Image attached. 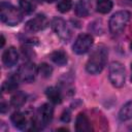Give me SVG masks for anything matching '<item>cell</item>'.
Segmentation results:
<instances>
[{"label": "cell", "instance_id": "16", "mask_svg": "<svg viewBox=\"0 0 132 132\" xmlns=\"http://www.w3.org/2000/svg\"><path fill=\"white\" fill-rule=\"evenodd\" d=\"M119 119L122 122L132 119V101H128L122 106L119 111Z\"/></svg>", "mask_w": 132, "mask_h": 132}, {"label": "cell", "instance_id": "27", "mask_svg": "<svg viewBox=\"0 0 132 132\" xmlns=\"http://www.w3.org/2000/svg\"><path fill=\"white\" fill-rule=\"evenodd\" d=\"M34 1H36V2H38V3H41L43 0H34Z\"/></svg>", "mask_w": 132, "mask_h": 132}, {"label": "cell", "instance_id": "3", "mask_svg": "<svg viewBox=\"0 0 132 132\" xmlns=\"http://www.w3.org/2000/svg\"><path fill=\"white\" fill-rule=\"evenodd\" d=\"M0 19L9 26H15L23 20V11L8 2H1L0 4Z\"/></svg>", "mask_w": 132, "mask_h": 132}, {"label": "cell", "instance_id": "18", "mask_svg": "<svg viewBox=\"0 0 132 132\" xmlns=\"http://www.w3.org/2000/svg\"><path fill=\"white\" fill-rule=\"evenodd\" d=\"M74 11L75 14L79 18H86L89 15V9H88V5L87 2L85 0H78L75 4L74 7Z\"/></svg>", "mask_w": 132, "mask_h": 132}, {"label": "cell", "instance_id": "28", "mask_svg": "<svg viewBox=\"0 0 132 132\" xmlns=\"http://www.w3.org/2000/svg\"><path fill=\"white\" fill-rule=\"evenodd\" d=\"M128 2H129L130 5H132V0H128Z\"/></svg>", "mask_w": 132, "mask_h": 132}, {"label": "cell", "instance_id": "22", "mask_svg": "<svg viewBox=\"0 0 132 132\" xmlns=\"http://www.w3.org/2000/svg\"><path fill=\"white\" fill-rule=\"evenodd\" d=\"M38 72L41 74L42 77H50L52 75V72H53V68L46 64V63H41L38 67Z\"/></svg>", "mask_w": 132, "mask_h": 132}, {"label": "cell", "instance_id": "4", "mask_svg": "<svg viewBox=\"0 0 132 132\" xmlns=\"http://www.w3.org/2000/svg\"><path fill=\"white\" fill-rule=\"evenodd\" d=\"M129 20H130V12L127 10H121V11L113 13L108 24L110 33L113 35L120 34L126 27Z\"/></svg>", "mask_w": 132, "mask_h": 132}, {"label": "cell", "instance_id": "14", "mask_svg": "<svg viewBox=\"0 0 132 132\" xmlns=\"http://www.w3.org/2000/svg\"><path fill=\"white\" fill-rule=\"evenodd\" d=\"M45 95L47 97V99L54 103V104H59L62 102V94L61 91L56 88V87H50L45 90Z\"/></svg>", "mask_w": 132, "mask_h": 132}, {"label": "cell", "instance_id": "21", "mask_svg": "<svg viewBox=\"0 0 132 132\" xmlns=\"http://www.w3.org/2000/svg\"><path fill=\"white\" fill-rule=\"evenodd\" d=\"M71 7H72V1L71 0H60L57 4V9L62 13L69 11Z\"/></svg>", "mask_w": 132, "mask_h": 132}, {"label": "cell", "instance_id": "30", "mask_svg": "<svg viewBox=\"0 0 132 132\" xmlns=\"http://www.w3.org/2000/svg\"><path fill=\"white\" fill-rule=\"evenodd\" d=\"M131 69H132V64H131ZM131 79H132V76H131Z\"/></svg>", "mask_w": 132, "mask_h": 132}, {"label": "cell", "instance_id": "24", "mask_svg": "<svg viewBox=\"0 0 132 132\" xmlns=\"http://www.w3.org/2000/svg\"><path fill=\"white\" fill-rule=\"evenodd\" d=\"M0 109H1V112L2 113H4L8 108H6V105H5V102L4 101H2L1 102V105H0Z\"/></svg>", "mask_w": 132, "mask_h": 132}, {"label": "cell", "instance_id": "19", "mask_svg": "<svg viewBox=\"0 0 132 132\" xmlns=\"http://www.w3.org/2000/svg\"><path fill=\"white\" fill-rule=\"evenodd\" d=\"M111 0H98L96 3V10L100 13H108L112 8Z\"/></svg>", "mask_w": 132, "mask_h": 132}, {"label": "cell", "instance_id": "6", "mask_svg": "<svg viewBox=\"0 0 132 132\" xmlns=\"http://www.w3.org/2000/svg\"><path fill=\"white\" fill-rule=\"evenodd\" d=\"M51 26H52L53 31L56 33V35L64 42H67L71 39L72 32L69 26L67 25V23L62 18L55 16L51 22Z\"/></svg>", "mask_w": 132, "mask_h": 132}, {"label": "cell", "instance_id": "7", "mask_svg": "<svg viewBox=\"0 0 132 132\" xmlns=\"http://www.w3.org/2000/svg\"><path fill=\"white\" fill-rule=\"evenodd\" d=\"M37 72H38V68L34 63L26 62L19 67L15 74L18 75V77L20 78L21 81L32 82L35 79Z\"/></svg>", "mask_w": 132, "mask_h": 132}, {"label": "cell", "instance_id": "15", "mask_svg": "<svg viewBox=\"0 0 132 132\" xmlns=\"http://www.w3.org/2000/svg\"><path fill=\"white\" fill-rule=\"evenodd\" d=\"M26 99L27 95L25 93H23L22 91H15V93L10 98V105L15 108H20L25 104Z\"/></svg>", "mask_w": 132, "mask_h": 132}, {"label": "cell", "instance_id": "2", "mask_svg": "<svg viewBox=\"0 0 132 132\" xmlns=\"http://www.w3.org/2000/svg\"><path fill=\"white\" fill-rule=\"evenodd\" d=\"M53 116H54L53 106L48 103L42 104L38 108L35 117L31 121L30 130H41V129H43L45 126H47V124L51 123V121L53 120Z\"/></svg>", "mask_w": 132, "mask_h": 132}, {"label": "cell", "instance_id": "12", "mask_svg": "<svg viewBox=\"0 0 132 132\" xmlns=\"http://www.w3.org/2000/svg\"><path fill=\"white\" fill-rule=\"evenodd\" d=\"M10 121L11 123L13 124L14 127H16L18 129L20 130H25L27 129V126L29 125L28 123V120H27V117L24 112L22 111H14L11 116H10Z\"/></svg>", "mask_w": 132, "mask_h": 132}, {"label": "cell", "instance_id": "1", "mask_svg": "<svg viewBox=\"0 0 132 132\" xmlns=\"http://www.w3.org/2000/svg\"><path fill=\"white\" fill-rule=\"evenodd\" d=\"M107 61V48L104 45H98L91 54L87 64L86 70L90 74L100 73Z\"/></svg>", "mask_w": 132, "mask_h": 132}, {"label": "cell", "instance_id": "26", "mask_svg": "<svg viewBox=\"0 0 132 132\" xmlns=\"http://www.w3.org/2000/svg\"><path fill=\"white\" fill-rule=\"evenodd\" d=\"M46 2H48V3H53V2H55L56 0H45Z\"/></svg>", "mask_w": 132, "mask_h": 132}, {"label": "cell", "instance_id": "29", "mask_svg": "<svg viewBox=\"0 0 132 132\" xmlns=\"http://www.w3.org/2000/svg\"><path fill=\"white\" fill-rule=\"evenodd\" d=\"M130 48H131V51H132V42L130 43Z\"/></svg>", "mask_w": 132, "mask_h": 132}, {"label": "cell", "instance_id": "10", "mask_svg": "<svg viewBox=\"0 0 132 132\" xmlns=\"http://www.w3.org/2000/svg\"><path fill=\"white\" fill-rule=\"evenodd\" d=\"M19 61V53L15 47L9 46L2 54V63L5 67H13Z\"/></svg>", "mask_w": 132, "mask_h": 132}, {"label": "cell", "instance_id": "9", "mask_svg": "<svg viewBox=\"0 0 132 132\" xmlns=\"http://www.w3.org/2000/svg\"><path fill=\"white\" fill-rule=\"evenodd\" d=\"M48 25V20L44 14H37L34 18L30 19L26 23V28L31 32H37L45 29Z\"/></svg>", "mask_w": 132, "mask_h": 132}, {"label": "cell", "instance_id": "23", "mask_svg": "<svg viewBox=\"0 0 132 132\" xmlns=\"http://www.w3.org/2000/svg\"><path fill=\"white\" fill-rule=\"evenodd\" d=\"M70 118H71V113L68 109H66L63 111V113L61 116V121H63L64 123H68L70 121Z\"/></svg>", "mask_w": 132, "mask_h": 132}, {"label": "cell", "instance_id": "20", "mask_svg": "<svg viewBox=\"0 0 132 132\" xmlns=\"http://www.w3.org/2000/svg\"><path fill=\"white\" fill-rule=\"evenodd\" d=\"M19 6H20V9L23 11V13H26V14H30L34 10V6L29 0H20Z\"/></svg>", "mask_w": 132, "mask_h": 132}, {"label": "cell", "instance_id": "11", "mask_svg": "<svg viewBox=\"0 0 132 132\" xmlns=\"http://www.w3.org/2000/svg\"><path fill=\"white\" fill-rule=\"evenodd\" d=\"M75 130L77 132H89L93 130L89 118L84 112L78 113L75 119Z\"/></svg>", "mask_w": 132, "mask_h": 132}, {"label": "cell", "instance_id": "25", "mask_svg": "<svg viewBox=\"0 0 132 132\" xmlns=\"http://www.w3.org/2000/svg\"><path fill=\"white\" fill-rule=\"evenodd\" d=\"M4 43H5V38H4L3 35H1V47H3Z\"/></svg>", "mask_w": 132, "mask_h": 132}, {"label": "cell", "instance_id": "17", "mask_svg": "<svg viewBox=\"0 0 132 132\" xmlns=\"http://www.w3.org/2000/svg\"><path fill=\"white\" fill-rule=\"evenodd\" d=\"M50 58H51V60H52L55 64H57V65H59V66L65 65V64L67 63V61H68L67 55H66V53L63 52V51H55V52H53V53L50 55Z\"/></svg>", "mask_w": 132, "mask_h": 132}, {"label": "cell", "instance_id": "8", "mask_svg": "<svg viewBox=\"0 0 132 132\" xmlns=\"http://www.w3.org/2000/svg\"><path fill=\"white\" fill-rule=\"evenodd\" d=\"M93 41H94L93 37L90 34H87V33L80 34L75 39L72 45V50L77 55H84L90 51V48L93 45Z\"/></svg>", "mask_w": 132, "mask_h": 132}, {"label": "cell", "instance_id": "13", "mask_svg": "<svg viewBox=\"0 0 132 132\" xmlns=\"http://www.w3.org/2000/svg\"><path fill=\"white\" fill-rule=\"evenodd\" d=\"M19 81H21V80H20V78L18 77L16 74L9 76L8 79H6L3 82V85H2V92H4V93H10V92L16 91L18 86H19Z\"/></svg>", "mask_w": 132, "mask_h": 132}, {"label": "cell", "instance_id": "5", "mask_svg": "<svg viewBox=\"0 0 132 132\" xmlns=\"http://www.w3.org/2000/svg\"><path fill=\"white\" fill-rule=\"evenodd\" d=\"M109 80L111 85L116 88H121L125 84V68L122 63L114 61L109 65Z\"/></svg>", "mask_w": 132, "mask_h": 132}]
</instances>
